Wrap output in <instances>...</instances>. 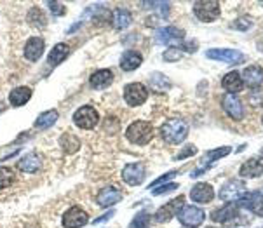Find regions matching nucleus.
Listing matches in <instances>:
<instances>
[{
  "instance_id": "nucleus-4",
  "label": "nucleus",
  "mask_w": 263,
  "mask_h": 228,
  "mask_svg": "<svg viewBox=\"0 0 263 228\" xmlns=\"http://www.w3.org/2000/svg\"><path fill=\"white\" fill-rule=\"evenodd\" d=\"M124 100L129 107H140L148 100V89L141 82H131L124 87Z\"/></svg>"
},
{
  "instance_id": "nucleus-39",
  "label": "nucleus",
  "mask_w": 263,
  "mask_h": 228,
  "mask_svg": "<svg viewBox=\"0 0 263 228\" xmlns=\"http://www.w3.org/2000/svg\"><path fill=\"white\" fill-rule=\"evenodd\" d=\"M195 153H197V148H195L194 145H188V147H185V150L180 152L178 155H176V160H183V159H187V157L195 155Z\"/></svg>"
},
{
  "instance_id": "nucleus-19",
  "label": "nucleus",
  "mask_w": 263,
  "mask_h": 228,
  "mask_svg": "<svg viewBox=\"0 0 263 228\" xmlns=\"http://www.w3.org/2000/svg\"><path fill=\"white\" fill-rule=\"evenodd\" d=\"M46 49V42L42 37H31L25 44V58L28 61H37L40 60L42 53Z\"/></svg>"
},
{
  "instance_id": "nucleus-28",
  "label": "nucleus",
  "mask_w": 263,
  "mask_h": 228,
  "mask_svg": "<svg viewBox=\"0 0 263 228\" xmlns=\"http://www.w3.org/2000/svg\"><path fill=\"white\" fill-rule=\"evenodd\" d=\"M58 119H60V113H58L56 110H47V112L40 113V115L37 117V120H35V127L44 131V129L53 127Z\"/></svg>"
},
{
  "instance_id": "nucleus-16",
  "label": "nucleus",
  "mask_w": 263,
  "mask_h": 228,
  "mask_svg": "<svg viewBox=\"0 0 263 228\" xmlns=\"http://www.w3.org/2000/svg\"><path fill=\"white\" fill-rule=\"evenodd\" d=\"M98 206L100 207H112L122 200V192L115 187H107L98 194Z\"/></svg>"
},
{
  "instance_id": "nucleus-14",
  "label": "nucleus",
  "mask_w": 263,
  "mask_h": 228,
  "mask_svg": "<svg viewBox=\"0 0 263 228\" xmlns=\"http://www.w3.org/2000/svg\"><path fill=\"white\" fill-rule=\"evenodd\" d=\"M145 166L140 162H135V164H127L124 169H122V179L124 183L131 185V187H138L145 181Z\"/></svg>"
},
{
  "instance_id": "nucleus-29",
  "label": "nucleus",
  "mask_w": 263,
  "mask_h": 228,
  "mask_svg": "<svg viewBox=\"0 0 263 228\" xmlns=\"http://www.w3.org/2000/svg\"><path fill=\"white\" fill-rule=\"evenodd\" d=\"M60 147L66 153H75L78 148H80V141H78V138L75 134H72V132H65V134L60 138Z\"/></svg>"
},
{
  "instance_id": "nucleus-42",
  "label": "nucleus",
  "mask_w": 263,
  "mask_h": 228,
  "mask_svg": "<svg viewBox=\"0 0 263 228\" xmlns=\"http://www.w3.org/2000/svg\"><path fill=\"white\" fill-rule=\"evenodd\" d=\"M261 124H263V115H261Z\"/></svg>"
},
{
  "instance_id": "nucleus-30",
  "label": "nucleus",
  "mask_w": 263,
  "mask_h": 228,
  "mask_svg": "<svg viewBox=\"0 0 263 228\" xmlns=\"http://www.w3.org/2000/svg\"><path fill=\"white\" fill-rule=\"evenodd\" d=\"M28 23L35 28H44L47 25V18L44 14V11L40 7H31L28 11Z\"/></svg>"
},
{
  "instance_id": "nucleus-5",
  "label": "nucleus",
  "mask_w": 263,
  "mask_h": 228,
  "mask_svg": "<svg viewBox=\"0 0 263 228\" xmlns=\"http://www.w3.org/2000/svg\"><path fill=\"white\" fill-rule=\"evenodd\" d=\"M98 120H100V115H98V110L91 107V105H85V107H80L73 113V124L80 129H93L96 127Z\"/></svg>"
},
{
  "instance_id": "nucleus-6",
  "label": "nucleus",
  "mask_w": 263,
  "mask_h": 228,
  "mask_svg": "<svg viewBox=\"0 0 263 228\" xmlns=\"http://www.w3.org/2000/svg\"><path fill=\"white\" fill-rule=\"evenodd\" d=\"M246 192H248V187H246V183L242 179H229L225 185H222L218 195L225 202H234V200L241 199Z\"/></svg>"
},
{
  "instance_id": "nucleus-24",
  "label": "nucleus",
  "mask_w": 263,
  "mask_h": 228,
  "mask_svg": "<svg viewBox=\"0 0 263 228\" xmlns=\"http://www.w3.org/2000/svg\"><path fill=\"white\" fill-rule=\"evenodd\" d=\"M141 63H143V56L138 51H125L122 58H120V68L124 72H133V70L138 68Z\"/></svg>"
},
{
  "instance_id": "nucleus-22",
  "label": "nucleus",
  "mask_w": 263,
  "mask_h": 228,
  "mask_svg": "<svg viewBox=\"0 0 263 228\" xmlns=\"http://www.w3.org/2000/svg\"><path fill=\"white\" fill-rule=\"evenodd\" d=\"M112 82H113V72L108 68L98 70V72H94L91 78H89V84H91L93 89H105L108 87Z\"/></svg>"
},
{
  "instance_id": "nucleus-8",
  "label": "nucleus",
  "mask_w": 263,
  "mask_h": 228,
  "mask_svg": "<svg viewBox=\"0 0 263 228\" xmlns=\"http://www.w3.org/2000/svg\"><path fill=\"white\" fill-rule=\"evenodd\" d=\"M178 219L188 228H195L206 219V213L201 209V207L195 206H183L182 211L178 213Z\"/></svg>"
},
{
  "instance_id": "nucleus-11",
  "label": "nucleus",
  "mask_w": 263,
  "mask_h": 228,
  "mask_svg": "<svg viewBox=\"0 0 263 228\" xmlns=\"http://www.w3.org/2000/svg\"><path fill=\"white\" fill-rule=\"evenodd\" d=\"M89 223V216L82 207L73 206L63 216V226L65 228H82Z\"/></svg>"
},
{
  "instance_id": "nucleus-21",
  "label": "nucleus",
  "mask_w": 263,
  "mask_h": 228,
  "mask_svg": "<svg viewBox=\"0 0 263 228\" xmlns=\"http://www.w3.org/2000/svg\"><path fill=\"white\" fill-rule=\"evenodd\" d=\"M40 167H42V159L33 152L26 153L25 157H21V159L18 160V169H21L23 172H30V174H33V172H37Z\"/></svg>"
},
{
  "instance_id": "nucleus-32",
  "label": "nucleus",
  "mask_w": 263,
  "mask_h": 228,
  "mask_svg": "<svg viewBox=\"0 0 263 228\" xmlns=\"http://www.w3.org/2000/svg\"><path fill=\"white\" fill-rule=\"evenodd\" d=\"M230 152H232V148H230V147H220V148H216V150H209V152L204 153L201 162H204V164L216 162V160H220V159H223V157L229 155Z\"/></svg>"
},
{
  "instance_id": "nucleus-34",
  "label": "nucleus",
  "mask_w": 263,
  "mask_h": 228,
  "mask_svg": "<svg viewBox=\"0 0 263 228\" xmlns=\"http://www.w3.org/2000/svg\"><path fill=\"white\" fill-rule=\"evenodd\" d=\"M14 183V171L11 167L0 166V188H7Z\"/></svg>"
},
{
  "instance_id": "nucleus-2",
  "label": "nucleus",
  "mask_w": 263,
  "mask_h": 228,
  "mask_svg": "<svg viewBox=\"0 0 263 228\" xmlns=\"http://www.w3.org/2000/svg\"><path fill=\"white\" fill-rule=\"evenodd\" d=\"M125 138L135 145H147L154 138V125L147 120H135L125 129Z\"/></svg>"
},
{
  "instance_id": "nucleus-9",
  "label": "nucleus",
  "mask_w": 263,
  "mask_h": 228,
  "mask_svg": "<svg viewBox=\"0 0 263 228\" xmlns=\"http://www.w3.org/2000/svg\"><path fill=\"white\" fill-rule=\"evenodd\" d=\"M239 218V207L234 202H227L225 206L218 207L211 213V219L214 223H222V225H230V223L237 221Z\"/></svg>"
},
{
  "instance_id": "nucleus-15",
  "label": "nucleus",
  "mask_w": 263,
  "mask_h": 228,
  "mask_svg": "<svg viewBox=\"0 0 263 228\" xmlns=\"http://www.w3.org/2000/svg\"><path fill=\"white\" fill-rule=\"evenodd\" d=\"M263 174V157L248 159L239 169V176L242 178H260Z\"/></svg>"
},
{
  "instance_id": "nucleus-17",
  "label": "nucleus",
  "mask_w": 263,
  "mask_h": 228,
  "mask_svg": "<svg viewBox=\"0 0 263 228\" xmlns=\"http://www.w3.org/2000/svg\"><path fill=\"white\" fill-rule=\"evenodd\" d=\"M185 37V31L176 28V26H164V28H159L155 33V40L159 44H171V42H178L183 40Z\"/></svg>"
},
{
  "instance_id": "nucleus-3",
  "label": "nucleus",
  "mask_w": 263,
  "mask_h": 228,
  "mask_svg": "<svg viewBox=\"0 0 263 228\" xmlns=\"http://www.w3.org/2000/svg\"><path fill=\"white\" fill-rule=\"evenodd\" d=\"M194 13L202 23H211L218 18L222 9L218 0H199L194 4Z\"/></svg>"
},
{
  "instance_id": "nucleus-20",
  "label": "nucleus",
  "mask_w": 263,
  "mask_h": 228,
  "mask_svg": "<svg viewBox=\"0 0 263 228\" xmlns=\"http://www.w3.org/2000/svg\"><path fill=\"white\" fill-rule=\"evenodd\" d=\"M241 78L249 87H260L263 84V68L260 65H251L248 68H244Z\"/></svg>"
},
{
  "instance_id": "nucleus-37",
  "label": "nucleus",
  "mask_w": 263,
  "mask_h": 228,
  "mask_svg": "<svg viewBox=\"0 0 263 228\" xmlns=\"http://www.w3.org/2000/svg\"><path fill=\"white\" fill-rule=\"evenodd\" d=\"M176 188H178V183H167V185H160V187H157L150 192H152V195L157 197V195H164V194H167V192L176 190Z\"/></svg>"
},
{
  "instance_id": "nucleus-10",
  "label": "nucleus",
  "mask_w": 263,
  "mask_h": 228,
  "mask_svg": "<svg viewBox=\"0 0 263 228\" xmlns=\"http://www.w3.org/2000/svg\"><path fill=\"white\" fill-rule=\"evenodd\" d=\"M183 204H185V197H183V195H180V197L172 199L171 202L166 204V206H162V207H159V209H157L154 219H155L157 223H166V221H169L172 216L178 214L180 211H182Z\"/></svg>"
},
{
  "instance_id": "nucleus-1",
  "label": "nucleus",
  "mask_w": 263,
  "mask_h": 228,
  "mask_svg": "<svg viewBox=\"0 0 263 228\" xmlns=\"http://www.w3.org/2000/svg\"><path fill=\"white\" fill-rule=\"evenodd\" d=\"M160 136L164 141L171 145H178L182 141H185L188 136V124L182 119H171L166 120L160 125Z\"/></svg>"
},
{
  "instance_id": "nucleus-7",
  "label": "nucleus",
  "mask_w": 263,
  "mask_h": 228,
  "mask_svg": "<svg viewBox=\"0 0 263 228\" xmlns=\"http://www.w3.org/2000/svg\"><path fill=\"white\" fill-rule=\"evenodd\" d=\"M206 58L213 61H223L227 65H239L246 60L244 54L235 49H209L206 53Z\"/></svg>"
},
{
  "instance_id": "nucleus-35",
  "label": "nucleus",
  "mask_w": 263,
  "mask_h": 228,
  "mask_svg": "<svg viewBox=\"0 0 263 228\" xmlns=\"http://www.w3.org/2000/svg\"><path fill=\"white\" fill-rule=\"evenodd\" d=\"M230 28L239 30V31H248L249 28H253V19H251L249 16H241V18H237L232 25H230Z\"/></svg>"
},
{
  "instance_id": "nucleus-18",
  "label": "nucleus",
  "mask_w": 263,
  "mask_h": 228,
  "mask_svg": "<svg viewBox=\"0 0 263 228\" xmlns=\"http://www.w3.org/2000/svg\"><path fill=\"white\" fill-rule=\"evenodd\" d=\"M190 199L197 204H207L214 199V190L209 183H197L190 190Z\"/></svg>"
},
{
  "instance_id": "nucleus-25",
  "label": "nucleus",
  "mask_w": 263,
  "mask_h": 228,
  "mask_svg": "<svg viewBox=\"0 0 263 228\" xmlns=\"http://www.w3.org/2000/svg\"><path fill=\"white\" fill-rule=\"evenodd\" d=\"M30 98H31V89L25 87V85H19V87H16L9 93V103L18 108L23 107L25 103H28Z\"/></svg>"
},
{
  "instance_id": "nucleus-31",
  "label": "nucleus",
  "mask_w": 263,
  "mask_h": 228,
  "mask_svg": "<svg viewBox=\"0 0 263 228\" xmlns=\"http://www.w3.org/2000/svg\"><path fill=\"white\" fill-rule=\"evenodd\" d=\"M150 85H152V89L157 91V93H166L167 89L171 87L167 77L164 75V73H159V72H155V73H152L150 75Z\"/></svg>"
},
{
  "instance_id": "nucleus-23",
  "label": "nucleus",
  "mask_w": 263,
  "mask_h": 228,
  "mask_svg": "<svg viewBox=\"0 0 263 228\" xmlns=\"http://www.w3.org/2000/svg\"><path fill=\"white\" fill-rule=\"evenodd\" d=\"M222 85H223V89L227 91V94H235V93L242 91L244 82H242L241 73L239 72H230V73H227V75L223 77Z\"/></svg>"
},
{
  "instance_id": "nucleus-38",
  "label": "nucleus",
  "mask_w": 263,
  "mask_h": 228,
  "mask_svg": "<svg viewBox=\"0 0 263 228\" xmlns=\"http://www.w3.org/2000/svg\"><path fill=\"white\" fill-rule=\"evenodd\" d=\"M178 174V171H169V172H166V174H162L160 176V178H157L154 183L150 185V187H148V190H154V188H157V187H160V185L162 183H166L167 179H171V178H174V176Z\"/></svg>"
},
{
  "instance_id": "nucleus-26",
  "label": "nucleus",
  "mask_w": 263,
  "mask_h": 228,
  "mask_svg": "<svg viewBox=\"0 0 263 228\" xmlns=\"http://www.w3.org/2000/svg\"><path fill=\"white\" fill-rule=\"evenodd\" d=\"M68 54H70V47L61 42V44H56L53 47V51L47 56V61H49L51 66H58L68 58Z\"/></svg>"
},
{
  "instance_id": "nucleus-43",
  "label": "nucleus",
  "mask_w": 263,
  "mask_h": 228,
  "mask_svg": "<svg viewBox=\"0 0 263 228\" xmlns=\"http://www.w3.org/2000/svg\"><path fill=\"white\" fill-rule=\"evenodd\" d=\"M185 228H188V226H185Z\"/></svg>"
},
{
  "instance_id": "nucleus-12",
  "label": "nucleus",
  "mask_w": 263,
  "mask_h": 228,
  "mask_svg": "<svg viewBox=\"0 0 263 228\" xmlns=\"http://www.w3.org/2000/svg\"><path fill=\"white\" fill-rule=\"evenodd\" d=\"M237 207H246V209L253 211L256 216L263 218V194L261 192H246L237 200Z\"/></svg>"
},
{
  "instance_id": "nucleus-33",
  "label": "nucleus",
  "mask_w": 263,
  "mask_h": 228,
  "mask_svg": "<svg viewBox=\"0 0 263 228\" xmlns=\"http://www.w3.org/2000/svg\"><path fill=\"white\" fill-rule=\"evenodd\" d=\"M152 218H150V213H147V211H141V213H138L133 218L131 225H129V228H148V225H150Z\"/></svg>"
},
{
  "instance_id": "nucleus-13",
  "label": "nucleus",
  "mask_w": 263,
  "mask_h": 228,
  "mask_svg": "<svg viewBox=\"0 0 263 228\" xmlns=\"http://www.w3.org/2000/svg\"><path fill=\"white\" fill-rule=\"evenodd\" d=\"M222 107L227 112V115H229L232 120L244 119V107H242V103L237 98V94H225L222 100Z\"/></svg>"
},
{
  "instance_id": "nucleus-40",
  "label": "nucleus",
  "mask_w": 263,
  "mask_h": 228,
  "mask_svg": "<svg viewBox=\"0 0 263 228\" xmlns=\"http://www.w3.org/2000/svg\"><path fill=\"white\" fill-rule=\"evenodd\" d=\"M47 6L51 7V11H53L54 14H58V16L65 14V6H61L60 2H47Z\"/></svg>"
},
{
  "instance_id": "nucleus-36",
  "label": "nucleus",
  "mask_w": 263,
  "mask_h": 228,
  "mask_svg": "<svg viewBox=\"0 0 263 228\" xmlns=\"http://www.w3.org/2000/svg\"><path fill=\"white\" fill-rule=\"evenodd\" d=\"M182 49H178V47H169V49L166 51V53L162 54V58L166 61H169V63H176V61H180L182 60Z\"/></svg>"
},
{
  "instance_id": "nucleus-41",
  "label": "nucleus",
  "mask_w": 263,
  "mask_h": 228,
  "mask_svg": "<svg viewBox=\"0 0 263 228\" xmlns=\"http://www.w3.org/2000/svg\"><path fill=\"white\" fill-rule=\"evenodd\" d=\"M112 216H113V211H108L107 214L100 216V218H98V219H94L93 223H94V225H100V223H103V221H108V219L112 218Z\"/></svg>"
},
{
  "instance_id": "nucleus-27",
  "label": "nucleus",
  "mask_w": 263,
  "mask_h": 228,
  "mask_svg": "<svg viewBox=\"0 0 263 228\" xmlns=\"http://www.w3.org/2000/svg\"><path fill=\"white\" fill-rule=\"evenodd\" d=\"M112 21H113V26H115L117 30H124L131 25L133 16L127 9L117 7V9H113V13H112Z\"/></svg>"
}]
</instances>
